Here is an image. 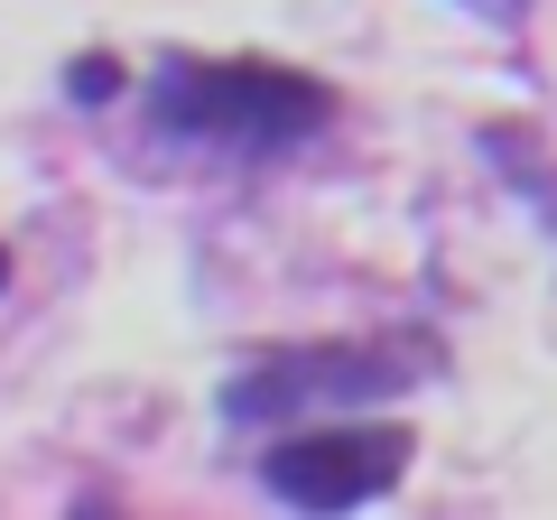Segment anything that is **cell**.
I'll return each mask as SVG.
<instances>
[{
    "instance_id": "6da1fadb",
    "label": "cell",
    "mask_w": 557,
    "mask_h": 520,
    "mask_svg": "<svg viewBox=\"0 0 557 520\" xmlns=\"http://www.w3.org/2000/svg\"><path fill=\"white\" fill-rule=\"evenodd\" d=\"M149 112L177 140L233 149V159H270V149L317 140L335 121V94L307 65H278V57H168L159 84H149Z\"/></svg>"
},
{
    "instance_id": "277c9868",
    "label": "cell",
    "mask_w": 557,
    "mask_h": 520,
    "mask_svg": "<svg viewBox=\"0 0 557 520\" xmlns=\"http://www.w3.org/2000/svg\"><path fill=\"white\" fill-rule=\"evenodd\" d=\"M0 288H10V251H0Z\"/></svg>"
},
{
    "instance_id": "7a4b0ae2",
    "label": "cell",
    "mask_w": 557,
    "mask_h": 520,
    "mask_svg": "<svg viewBox=\"0 0 557 520\" xmlns=\"http://www.w3.org/2000/svg\"><path fill=\"white\" fill-rule=\"evenodd\" d=\"M418 437L399 419H325V428H298V437L270 446V493L298 502V511H354V502H381L399 474H409Z\"/></svg>"
},
{
    "instance_id": "3957f363",
    "label": "cell",
    "mask_w": 557,
    "mask_h": 520,
    "mask_svg": "<svg viewBox=\"0 0 557 520\" xmlns=\"http://www.w3.org/2000/svg\"><path fill=\"white\" fill-rule=\"evenodd\" d=\"M65 84H75V102H112V94H121V65L84 57V65H75V75H65Z\"/></svg>"
}]
</instances>
